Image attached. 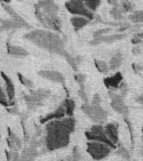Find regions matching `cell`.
<instances>
[{"label":"cell","mask_w":143,"mask_h":161,"mask_svg":"<svg viewBox=\"0 0 143 161\" xmlns=\"http://www.w3.org/2000/svg\"><path fill=\"white\" fill-rule=\"evenodd\" d=\"M75 121L68 118L49 122L46 125V145L50 150L65 148L70 143V133L75 130Z\"/></svg>","instance_id":"obj_1"},{"label":"cell","mask_w":143,"mask_h":161,"mask_svg":"<svg viewBox=\"0 0 143 161\" xmlns=\"http://www.w3.org/2000/svg\"><path fill=\"white\" fill-rule=\"evenodd\" d=\"M87 152L95 160L106 158L111 152V148L105 143L91 141L87 143Z\"/></svg>","instance_id":"obj_2"},{"label":"cell","mask_w":143,"mask_h":161,"mask_svg":"<svg viewBox=\"0 0 143 161\" xmlns=\"http://www.w3.org/2000/svg\"><path fill=\"white\" fill-rule=\"evenodd\" d=\"M82 110L91 120L100 125L107 120V113L100 106L89 105L85 103L82 106Z\"/></svg>","instance_id":"obj_3"},{"label":"cell","mask_w":143,"mask_h":161,"mask_svg":"<svg viewBox=\"0 0 143 161\" xmlns=\"http://www.w3.org/2000/svg\"><path fill=\"white\" fill-rule=\"evenodd\" d=\"M85 136L90 141H95V142H100V143H105V144L110 146L111 148H116L115 145H114L108 139V138L105 135V128L100 124H96V125L92 126L90 130L85 132Z\"/></svg>","instance_id":"obj_4"},{"label":"cell","mask_w":143,"mask_h":161,"mask_svg":"<svg viewBox=\"0 0 143 161\" xmlns=\"http://www.w3.org/2000/svg\"><path fill=\"white\" fill-rule=\"evenodd\" d=\"M65 6L73 14L80 15V17H84L89 20L94 19V14L85 7L82 1H70L65 3Z\"/></svg>","instance_id":"obj_5"},{"label":"cell","mask_w":143,"mask_h":161,"mask_svg":"<svg viewBox=\"0 0 143 161\" xmlns=\"http://www.w3.org/2000/svg\"><path fill=\"white\" fill-rule=\"evenodd\" d=\"M109 96L110 98V106L116 113L125 115L128 113V107L125 104L123 97L120 94L113 92H109Z\"/></svg>","instance_id":"obj_6"},{"label":"cell","mask_w":143,"mask_h":161,"mask_svg":"<svg viewBox=\"0 0 143 161\" xmlns=\"http://www.w3.org/2000/svg\"><path fill=\"white\" fill-rule=\"evenodd\" d=\"M105 133L108 139L115 145L119 142V129L118 124L115 123H107L105 126Z\"/></svg>","instance_id":"obj_7"},{"label":"cell","mask_w":143,"mask_h":161,"mask_svg":"<svg viewBox=\"0 0 143 161\" xmlns=\"http://www.w3.org/2000/svg\"><path fill=\"white\" fill-rule=\"evenodd\" d=\"M126 37L125 34H115V35H104L102 37L95 38L94 40L90 42L91 45H99L100 43H114L116 41H120Z\"/></svg>","instance_id":"obj_8"},{"label":"cell","mask_w":143,"mask_h":161,"mask_svg":"<svg viewBox=\"0 0 143 161\" xmlns=\"http://www.w3.org/2000/svg\"><path fill=\"white\" fill-rule=\"evenodd\" d=\"M123 76L120 72L115 73L113 76H109L104 79V84L108 89L111 90H116L119 88V86L122 82Z\"/></svg>","instance_id":"obj_9"},{"label":"cell","mask_w":143,"mask_h":161,"mask_svg":"<svg viewBox=\"0 0 143 161\" xmlns=\"http://www.w3.org/2000/svg\"><path fill=\"white\" fill-rule=\"evenodd\" d=\"M65 115V108L64 107H60V108H58L57 110L55 111V113H50L48 116L45 117V118H43L42 120H41V123H49L50 121L52 120H56V119H62V118Z\"/></svg>","instance_id":"obj_10"},{"label":"cell","mask_w":143,"mask_h":161,"mask_svg":"<svg viewBox=\"0 0 143 161\" xmlns=\"http://www.w3.org/2000/svg\"><path fill=\"white\" fill-rule=\"evenodd\" d=\"M71 23H72L74 29L75 31L80 30L83 27H85V25H87L90 22V20L85 19L84 17H80V16H75V17L71 18Z\"/></svg>","instance_id":"obj_11"},{"label":"cell","mask_w":143,"mask_h":161,"mask_svg":"<svg viewBox=\"0 0 143 161\" xmlns=\"http://www.w3.org/2000/svg\"><path fill=\"white\" fill-rule=\"evenodd\" d=\"M123 55L121 53H117L115 55H113L110 59V64H109V69L111 70H115L120 67L122 65Z\"/></svg>","instance_id":"obj_12"},{"label":"cell","mask_w":143,"mask_h":161,"mask_svg":"<svg viewBox=\"0 0 143 161\" xmlns=\"http://www.w3.org/2000/svg\"><path fill=\"white\" fill-rule=\"evenodd\" d=\"M2 76L4 79L5 84H6V90H7L8 99L10 101H12L13 98V96H14V86H13V84L12 80H10L9 78L4 73H2Z\"/></svg>","instance_id":"obj_13"},{"label":"cell","mask_w":143,"mask_h":161,"mask_svg":"<svg viewBox=\"0 0 143 161\" xmlns=\"http://www.w3.org/2000/svg\"><path fill=\"white\" fill-rule=\"evenodd\" d=\"M123 12L120 7L119 5L112 7V8L110 9V14L112 16V18L116 21H120V20L124 19V16H123Z\"/></svg>","instance_id":"obj_14"},{"label":"cell","mask_w":143,"mask_h":161,"mask_svg":"<svg viewBox=\"0 0 143 161\" xmlns=\"http://www.w3.org/2000/svg\"><path fill=\"white\" fill-rule=\"evenodd\" d=\"M129 19L134 23H143V10H138L129 16Z\"/></svg>","instance_id":"obj_15"},{"label":"cell","mask_w":143,"mask_h":161,"mask_svg":"<svg viewBox=\"0 0 143 161\" xmlns=\"http://www.w3.org/2000/svg\"><path fill=\"white\" fill-rule=\"evenodd\" d=\"M65 113H67V115L72 116L73 113H74V110H75V102L71 99H66L65 101Z\"/></svg>","instance_id":"obj_16"},{"label":"cell","mask_w":143,"mask_h":161,"mask_svg":"<svg viewBox=\"0 0 143 161\" xmlns=\"http://www.w3.org/2000/svg\"><path fill=\"white\" fill-rule=\"evenodd\" d=\"M95 67L101 73H107L109 71V66L105 61L100 60H95Z\"/></svg>","instance_id":"obj_17"},{"label":"cell","mask_w":143,"mask_h":161,"mask_svg":"<svg viewBox=\"0 0 143 161\" xmlns=\"http://www.w3.org/2000/svg\"><path fill=\"white\" fill-rule=\"evenodd\" d=\"M120 8L123 13H132L134 10V4L130 1L120 2Z\"/></svg>","instance_id":"obj_18"},{"label":"cell","mask_w":143,"mask_h":161,"mask_svg":"<svg viewBox=\"0 0 143 161\" xmlns=\"http://www.w3.org/2000/svg\"><path fill=\"white\" fill-rule=\"evenodd\" d=\"M100 3L101 2L99 0H94V1H85V2H84V3H85V7L92 12V11H95L97 9Z\"/></svg>","instance_id":"obj_19"},{"label":"cell","mask_w":143,"mask_h":161,"mask_svg":"<svg viewBox=\"0 0 143 161\" xmlns=\"http://www.w3.org/2000/svg\"><path fill=\"white\" fill-rule=\"evenodd\" d=\"M116 154H118V155L120 156V157H122V158H125V159H129L130 156L127 149H126L125 147H123V146H120V147L117 148V150H116Z\"/></svg>","instance_id":"obj_20"},{"label":"cell","mask_w":143,"mask_h":161,"mask_svg":"<svg viewBox=\"0 0 143 161\" xmlns=\"http://www.w3.org/2000/svg\"><path fill=\"white\" fill-rule=\"evenodd\" d=\"M112 30V29L110 27L104 28V29H101V30H96L95 33H94V38H100L104 36L105 34H107V33L110 32Z\"/></svg>","instance_id":"obj_21"},{"label":"cell","mask_w":143,"mask_h":161,"mask_svg":"<svg viewBox=\"0 0 143 161\" xmlns=\"http://www.w3.org/2000/svg\"><path fill=\"white\" fill-rule=\"evenodd\" d=\"M119 89H120V96L121 97H125L126 96V94L128 93V91H129V88H128L127 84L124 81L120 83V85L119 86Z\"/></svg>","instance_id":"obj_22"},{"label":"cell","mask_w":143,"mask_h":161,"mask_svg":"<svg viewBox=\"0 0 143 161\" xmlns=\"http://www.w3.org/2000/svg\"><path fill=\"white\" fill-rule=\"evenodd\" d=\"M125 122L127 124L128 128H129V131H130V140H131V143L132 145L134 144V132H133V128H132V124L130 123V121L128 120L127 118H125Z\"/></svg>","instance_id":"obj_23"},{"label":"cell","mask_w":143,"mask_h":161,"mask_svg":"<svg viewBox=\"0 0 143 161\" xmlns=\"http://www.w3.org/2000/svg\"><path fill=\"white\" fill-rule=\"evenodd\" d=\"M0 104H2L3 106L8 105L7 97H6V95L3 92V91L2 90L1 86H0Z\"/></svg>","instance_id":"obj_24"},{"label":"cell","mask_w":143,"mask_h":161,"mask_svg":"<svg viewBox=\"0 0 143 161\" xmlns=\"http://www.w3.org/2000/svg\"><path fill=\"white\" fill-rule=\"evenodd\" d=\"M75 80H77V82L82 86L85 80V75H82V74H78V75H75Z\"/></svg>","instance_id":"obj_25"},{"label":"cell","mask_w":143,"mask_h":161,"mask_svg":"<svg viewBox=\"0 0 143 161\" xmlns=\"http://www.w3.org/2000/svg\"><path fill=\"white\" fill-rule=\"evenodd\" d=\"M100 103H101V98H100L99 94H95L92 100V105L95 106H100Z\"/></svg>","instance_id":"obj_26"},{"label":"cell","mask_w":143,"mask_h":161,"mask_svg":"<svg viewBox=\"0 0 143 161\" xmlns=\"http://www.w3.org/2000/svg\"><path fill=\"white\" fill-rule=\"evenodd\" d=\"M132 68H133V70H134V71H135V73L139 72L140 70H143V66H142V65H139V64H133V65H132Z\"/></svg>","instance_id":"obj_27"},{"label":"cell","mask_w":143,"mask_h":161,"mask_svg":"<svg viewBox=\"0 0 143 161\" xmlns=\"http://www.w3.org/2000/svg\"><path fill=\"white\" fill-rule=\"evenodd\" d=\"M80 97L82 98L83 100L85 101V102H87L88 101L87 96H86V94H85V91H84L83 87H81V89L80 90Z\"/></svg>","instance_id":"obj_28"},{"label":"cell","mask_w":143,"mask_h":161,"mask_svg":"<svg viewBox=\"0 0 143 161\" xmlns=\"http://www.w3.org/2000/svg\"><path fill=\"white\" fill-rule=\"evenodd\" d=\"M141 53V49H140L139 46H136V47H134L132 49V54L134 55H140Z\"/></svg>","instance_id":"obj_29"},{"label":"cell","mask_w":143,"mask_h":161,"mask_svg":"<svg viewBox=\"0 0 143 161\" xmlns=\"http://www.w3.org/2000/svg\"><path fill=\"white\" fill-rule=\"evenodd\" d=\"M130 27V25H129V24H125V25H122V26H120V28L118 29V31H119V32H122V31H124V30H128Z\"/></svg>","instance_id":"obj_30"},{"label":"cell","mask_w":143,"mask_h":161,"mask_svg":"<svg viewBox=\"0 0 143 161\" xmlns=\"http://www.w3.org/2000/svg\"><path fill=\"white\" fill-rule=\"evenodd\" d=\"M141 42H142V40H140V39H137V38H133L131 40V43L134 44V45H139Z\"/></svg>","instance_id":"obj_31"},{"label":"cell","mask_w":143,"mask_h":161,"mask_svg":"<svg viewBox=\"0 0 143 161\" xmlns=\"http://www.w3.org/2000/svg\"><path fill=\"white\" fill-rule=\"evenodd\" d=\"M134 38H137V39H140V40H142L143 38V33H140V34H135Z\"/></svg>","instance_id":"obj_32"},{"label":"cell","mask_w":143,"mask_h":161,"mask_svg":"<svg viewBox=\"0 0 143 161\" xmlns=\"http://www.w3.org/2000/svg\"><path fill=\"white\" fill-rule=\"evenodd\" d=\"M108 3H109L110 4L112 5V7H115V6H117V5H119L118 2H116V1H108Z\"/></svg>","instance_id":"obj_33"},{"label":"cell","mask_w":143,"mask_h":161,"mask_svg":"<svg viewBox=\"0 0 143 161\" xmlns=\"http://www.w3.org/2000/svg\"><path fill=\"white\" fill-rule=\"evenodd\" d=\"M142 133H143V127H142Z\"/></svg>","instance_id":"obj_34"}]
</instances>
